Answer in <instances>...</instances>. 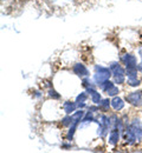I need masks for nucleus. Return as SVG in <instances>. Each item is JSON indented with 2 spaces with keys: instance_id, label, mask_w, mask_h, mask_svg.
<instances>
[{
  "instance_id": "obj_5",
  "label": "nucleus",
  "mask_w": 142,
  "mask_h": 153,
  "mask_svg": "<svg viewBox=\"0 0 142 153\" xmlns=\"http://www.w3.org/2000/svg\"><path fill=\"white\" fill-rule=\"evenodd\" d=\"M122 62L124 64L125 68L127 70H131V68H137V60H136V57L134 54H130V53H127L124 54L123 57L121 58Z\"/></svg>"
},
{
  "instance_id": "obj_11",
  "label": "nucleus",
  "mask_w": 142,
  "mask_h": 153,
  "mask_svg": "<svg viewBox=\"0 0 142 153\" xmlns=\"http://www.w3.org/2000/svg\"><path fill=\"white\" fill-rule=\"evenodd\" d=\"M110 106H111V100H109V99H102L101 102L98 104V107L102 112H107Z\"/></svg>"
},
{
  "instance_id": "obj_8",
  "label": "nucleus",
  "mask_w": 142,
  "mask_h": 153,
  "mask_svg": "<svg viewBox=\"0 0 142 153\" xmlns=\"http://www.w3.org/2000/svg\"><path fill=\"white\" fill-rule=\"evenodd\" d=\"M88 97H89V93L86 91L84 92H81L78 96L76 97V104H77V107L78 108H84L86 107V100H88Z\"/></svg>"
},
{
  "instance_id": "obj_2",
  "label": "nucleus",
  "mask_w": 142,
  "mask_h": 153,
  "mask_svg": "<svg viewBox=\"0 0 142 153\" xmlns=\"http://www.w3.org/2000/svg\"><path fill=\"white\" fill-rule=\"evenodd\" d=\"M110 76H113L110 67H105L102 65H95V74L92 76L95 84L98 86L100 84H102L105 80H109Z\"/></svg>"
},
{
  "instance_id": "obj_12",
  "label": "nucleus",
  "mask_w": 142,
  "mask_h": 153,
  "mask_svg": "<svg viewBox=\"0 0 142 153\" xmlns=\"http://www.w3.org/2000/svg\"><path fill=\"white\" fill-rule=\"evenodd\" d=\"M127 82L131 87H137L141 84V80L137 76H134V78H127Z\"/></svg>"
},
{
  "instance_id": "obj_10",
  "label": "nucleus",
  "mask_w": 142,
  "mask_h": 153,
  "mask_svg": "<svg viewBox=\"0 0 142 153\" xmlns=\"http://www.w3.org/2000/svg\"><path fill=\"white\" fill-rule=\"evenodd\" d=\"M111 107L115 110V111H121L122 108L124 107V101L123 99L120 98V97H114L111 99Z\"/></svg>"
},
{
  "instance_id": "obj_7",
  "label": "nucleus",
  "mask_w": 142,
  "mask_h": 153,
  "mask_svg": "<svg viewBox=\"0 0 142 153\" xmlns=\"http://www.w3.org/2000/svg\"><path fill=\"white\" fill-rule=\"evenodd\" d=\"M74 73L75 74H77L78 76H82V78H86V76H89V71H88V68L83 65V64H76L75 66H74Z\"/></svg>"
},
{
  "instance_id": "obj_3",
  "label": "nucleus",
  "mask_w": 142,
  "mask_h": 153,
  "mask_svg": "<svg viewBox=\"0 0 142 153\" xmlns=\"http://www.w3.org/2000/svg\"><path fill=\"white\" fill-rule=\"evenodd\" d=\"M98 87L102 90V92L107 93L108 96H110V97H115L120 93L119 87L115 85V82H113V81H110V80H105V81H103L102 84L98 85Z\"/></svg>"
},
{
  "instance_id": "obj_4",
  "label": "nucleus",
  "mask_w": 142,
  "mask_h": 153,
  "mask_svg": "<svg viewBox=\"0 0 142 153\" xmlns=\"http://www.w3.org/2000/svg\"><path fill=\"white\" fill-rule=\"evenodd\" d=\"M125 100L135 106V107H141L142 106V91H135V92H130L129 94L125 96Z\"/></svg>"
},
{
  "instance_id": "obj_15",
  "label": "nucleus",
  "mask_w": 142,
  "mask_h": 153,
  "mask_svg": "<svg viewBox=\"0 0 142 153\" xmlns=\"http://www.w3.org/2000/svg\"><path fill=\"white\" fill-rule=\"evenodd\" d=\"M139 56H140V57H141V59H142V46L139 48Z\"/></svg>"
},
{
  "instance_id": "obj_6",
  "label": "nucleus",
  "mask_w": 142,
  "mask_h": 153,
  "mask_svg": "<svg viewBox=\"0 0 142 153\" xmlns=\"http://www.w3.org/2000/svg\"><path fill=\"white\" fill-rule=\"evenodd\" d=\"M121 130L119 127H115V128H110V132H109V137H108V143L109 145L111 146H115L119 140H120V134H121Z\"/></svg>"
},
{
  "instance_id": "obj_14",
  "label": "nucleus",
  "mask_w": 142,
  "mask_h": 153,
  "mask_svg": "<svg viewBox=\"0 0 142 153\" xmlns=\"http://www.w3.org/2000/svg\"><path fill=\"white\" fill-rule=\"evenodd\" d=\"M137 70H139V71H140V72L142 73V60H141V62L137 65Z\"/></svg>"
},
{
  "instance_id": "obj_1",
  "label": "nucleus",
  "mask_w": 142,
  "mask_h": 153,
  "mask_svg": "<svg viewBox=\"0 0 142 153\" xmlns=\"http://www.w3.org/2000/svg\"><path fill=\"white\" fill-rule=\"evenodd\" d=\"M111 73H113V78H114V82L117 85H122L125 82V76H127V71L123 68L120 62L117 61H113L109 65Z\"/></svg>"
},
{
  "instance_id": "obj_13",
  "label": "nucleus",
  "mask_w": 142,
  "mask_h": 153,
  "mask_svg": "<svg viewBox=\"0 0 142 153\" xmlns=\"http://www.w3.org/2000/svg\"><path fill=\"white\" fill-rule=\"evenodd\" d=\"M49 97H51L52 99H59L61 98V94L58 92H56L53 88H50L49 90Z\"/></svg>"
},
{
  "instance_id": "obj_9",
  "label": "nucleus",
  "mask_w": 142,
  "mask_h": 153,
  "mask_svg": "<svg viewBox=\"0 0 142 153\" xmlns=\"http://www.w3.org/2000/svg\"><path fill=\"white\" fill-rule=\"evenodd\" d=\"M77 104L76 102H72V101H65L64 105H63V110L66 114H72L75 111H77Z\"/></svg>"
}]
</instances>
